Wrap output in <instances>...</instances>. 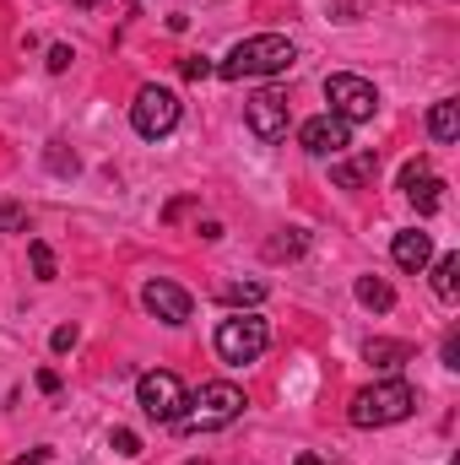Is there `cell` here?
Wrapping results in <instances>:
<instances>
[{
	"mask_svg": "<svg viewBox=\"0 0 460 465\" xmlns=\"http://www.w3.org/2000/svg\"><path fill=\"white\" fill-rule=\"evenodd\" d=\"M238 417H244V390L212 379V384H201V395L185 401V417H179L174 428H179V433H217V428H228Z\"/></svg>",
	"mask_w": 460,
	"mask_h": 465,
	"instance_id": "cell-3",
	"label": "cell"
},
{
	"mask_svg": "<svg viewBox=\"0 0 460 465\" xmlns=\"http://www.w3.org/2000/svg\"><path fill=\"white\" fill-rule=\"evenodd\" d=\"M141 303H146V314H157L163 325H185V320L195 314L190 292H185V287H174V282H163V276H152V282L141 287Z\"/></svg>",
	"mask_w": 460,
	"mask_h": 465,
	"instance_id": "cell-10",
	"label": "cell"
},
{
	"mask_svg": "<svg viewBox=\"0 0 460 465\" xmlns=\"http://www.w3.org/2000/svg\"><path fill=\"white\" fill-rule=\"evenodd\" d=\"M434 292H439L445 303L460 298V254H439V265H434Z\"/></svg>",
	"mask_w": 460,
	"mask_h": 465,
	"instance_id": "cell-17",
	"label": "cell"
},
{
	"mask_svg": "<svg viewBox=\"0 0 460 465\" xmlns=\"http://www.w3.org/2000/svg\"><path fill=\"white\" fill-rule=\"evenodd\" d=\"M185 465H212V460H201V455H195V460H185Z\"/></svg>",
	"mask_w": 460,
	"mask_h": 465,
	"instance_id": "cell-34",
	"label": "cell"
},
{
	"mask_svg": "<svg viewBox=\"0 0 460 465\" xmlns=\"http://www.w3.org/2000/svg\"><path fill=\"white\" fill-rule=\"evenodd\" d=\"M265 298V282H228L223 287V303L228 309H249V303H260Z\"/></svg>",
	"mask_w": 460,
	"mask_h": 465,
	"instance_id": "cell-19",
	"label": "cell"
},
{
	"mask_svg": "<svg viewBox=\"0 0 460 465\" xmlns=\"http://www.w3.org/2000/svg\"><path fill=\"white\" fill-rule=\"evenodd\" d=\"M65 65H71V49H65V44H55V49H49V71H55V76H60V71H65Z\"/></svg>",
	"mask_w": 460,
	"mask_h": 465,
	"instance_id": "cell-27",
	"label": "cell"
},
{
	"mask_svg": "<svg viewBox=\"0 0 460 465\" xmlns=\"http://www.w3.org/2000/svg\"><path fill=\"white\" fill-rule=\"evenodd\" d=\"M363 357H368L379 373H395L401 362H412V347H406V341H385V336H379V341H368V347H363Z\"/></svg>",
	"mask_w": 460,
	"mask_h": 465,
	"instance_id": "cell-15",
	"label": "cell"
},
{
	"mask_svg": "<svg viewBox=\"0 0 460 465\" xmlns=\"http://www.w3.org/2000/svg\"><path fill=\"white\" fill-rule=\"evenodd\" d=\"M179 71H185V82H206L212 76V60L206 54H190V60H179Z\"/></svg>",
	"mask_w": 460,
	"mask_h": 465,
	"instance_id": "cell-24",
	"label": "cell"
},
{
	"mask_svg": "<svg viewBox=\"0 0 460 465\" xmlns=\"http://www.w3.org/2000/svg\"><path fill=\"white\" fill-rule=\"evenodd\" d=\"M109 450L125 455V460H135V455H141V439H135L130 428H115V433H109Z\"/></svg>",
	"mask_w": 460,
	"mask_h": 465,
	"instance_id": "cell-23",
	"label": "cell"
},
{
	"mask_svg": "<svg viewBox=\"0 0 460 465\" xmlns=\"http://www.w3.org/2000/svg\"><path fill=\"white\" fill-rule=\"evenodd\" d=\"M49 347H55V351H71V347H76V325H60V331L49 336Z\"/></svg>",
	"mask_w": 460,
	"mask_h": 465,
	"instance_id": "cell-25",
	"label": "cell"
},
{
	"mask_svg": "<svg viewBox=\"0 0 460 465\" xmlns=\"http://www.w3.org/2000/svg\"><path fill=\"white\" fill-rule=\"evenodd\" d=\"M185 401H190V390H185L179 373H168V368H152V373L135 379V406H141L152 422H163V428H174V422L185 417Z\"/></svg>",
	"mask_w": 460,
	"mask_h": 465,
	"instance_id": "cell-4",
	"label": "cell"
},
{
	"mask_svg": "<svg viewBox=\"0 0 460 465\" xmlns=\"http://www.w3.org/2000/svg\"><path fill=\"white\" fill-rule=\"evenodd\" d=\"M423 173H434V168H428V157H412V163L401 168V184H412V179H423Z\"/></svg>",
	"mask_w": 460,
	"mask_h": 465,
	"instance_id": "cell-26",
	"label": "cell"
},
{
	"mask_svg": "<svg viewBox=\"0 0 460 465\" xmlns=\"http://www.w3.org/2000/svg\"><path fill=\"white\" fill-rule=\"evenodd\" d=\"M71 5H104V0H71Z\"/></svg>",
	"mask_w": 460,
	"mask_h": 465,
	"instance_id": "cell-33",
	"label": "cell"
},
{
	"mask_svg": "<svg viewBox=\"0 0 460 465\" xmlns=\"http://www.w3.org/2000/svg\"><path fill=\"white\" fill-rule=\"evenodd\" d=\"M379 173V152H357V157H346V163H336L331 168V179L342 184V190H357V184H368Z\"/></svg>",
	"mask_w": 460,
	"mask_h": 465,
	"instance_id": "cell-12",
	"label": "cell"
},
{
	"mask_svg": "<svg viewBox=\"0 0 460 465\" xmlns=\"http://www.w3.org/2000/svg\"><path fill=\"white\" fill-rule=\"evenodd\" d=\"M293 60H298L293 38H282V33H255V38L233 44L228 60L217 65V76H228V82H244V76H282Z\"/></svg>",
	"mask_w": 460,
	"mask_h": 465,
	"instance_id": "cell-1",
	"label": "cell"
},
{
	"mask_svg": "<svg viewBox=\"0 0 460 465\" xmlns=\"http://www.w3.org/2000/svg\"><path fill=\"white\" fill-rule=\"evenodd\" d=\"M44 157H49V168H55V173H76V168H82V163H76V152H65V141H49V152H44Z\"/></svg>",
	"mask_w": 460,
	"mask_h": 465,
	"instance_id": "cell-21",
	"label": "cell"
},
{
	"mask_svg": "<svg viewBox=\"0 0 460 465\" xmlns=\"http://www.w3.org/2000/svg\"><path fill=\"white\" fill-rule=\"evenodd\" d=\"M38 390L55 395V390H60V373H55V368H38Z\"/></svg>",
	"mask_w": 460,
	"mask_h": 465,
	"instance_id": "cell-29",
	"label": "cell"
},
{
	"mask_svg": "<svg viewBox=\"0 0 460 465\" xmlns=\"http://www.w3.org/2000/svg\"><path fill=\"white\" fill-rule=\"evenodd\" d=\"M44 460H49V450H27V455H22L16 465H44Z\"/></svg>",
	"mask_w": 460,
	"mask_h": 465,
	"instance_id": "cell-32",
	"label": "cell"
},
{
	"mask_svg": "<svg viewBox=\"0 0 460 465\" xmlns=\"http://www.w3.org/2000/svg\"><path fill=\"white\" fill-rule=\"evenodd\" d=\"M357 303L374 309V314H390L395 309V287L385 276H357Z\"/></svg>",
	"mask_w": 460,
	"mask_h": 465,
	"instance_id": "cell-14",
	"label": "cell"
},
{
	"mask_svg": "<svg viewBox=\"0 0 460 465\" xmlns=\"http://www.w3.org/2000/svg\"><path fill=\"white\" fill-rule=\"evenodd\" d=\"M390 254H395V265H401V271H412V276H417V271L434 260V238H428V232H417V228H412V232H395Z\"/></svg>",
	"mask_w": 460,
	"mask_h": 465,
	"instance_id": "cell-11",
	"label": "cell"
},
{
	"mask_svg": "<svg viewBox=\"0 0 460 465\" xmlns=\"http://www.w3.org/2000/svg\"><path fill=\"white\" fill-rule=\"evenodd\" d=\"M265 347H271V325H265L260 314H228V320L217 325V357L233 362V368L255 362Z\"/></svg>",
	"mask_w": 460,
	"mask_h": 465,
	"instance_id": "cell-5",
	"label": "cell"
},
{
	"mask_svg": "<svg viewBox=\"0 0 460 465\" xmlns=\"http://www.w3.org/2000/svg\"><path fill=\"white\" fill-rule=\"evenodd\" d=\"M293 465H336V460H320L315 450H298V455H293Z\"/></svg>",
	"mask_w": 460,
	"mask_h": 465,
	"instance_id": "cell-30",
	"label": "cell"
},
{
	"mask_svg": "<svg viewBox=\"0 0 460 465\" xmlns=\"http://www.w3.org/2000/svg\"><path fill=\"white\" fill-rule=\"evenodd\" d=\"M325 104L342 124H363L379 109V93H374V82H363L352 71H336V76H325Z\"/></svg>",
	"mask_w": 460,
	"mask_h": 465,
	"instance_id": "cell-6",
	"label": "cell"
},
{
	"mask_svg": "<svg viewBox=\"0 0 460 465\" xmlns=\"http://www.w3.org/2000/svg\"><path fill=\"white\" fill-rule=\"evenodd\" d=\"M130 124H135V135L163 141V135L179 124V98H174L168 87H141L135 104H130Z\"/></svg>",
	"mask_w": 460,
	"mask_h": 465,
	"instance_id": "cell-7",
	"label": "cell"
},
{
	"mask_svg": "<svg viewBox=\"0 0 460 465\" xmlns=\"http://www.w3.org/2000/svg\"><path fill=\"white\" fill-rule=\"evenodd\" d=\"M27 254H33V271H38V282H55V254H49V243H27Z\"/></svg>",
	"mask_w": 460,
	"mask_h": 465,
	"instance_id": "cell-22",
	"label": "cell"
},
{
	"mask_svg": "<svg viewBox=\"0 0 460 465\" xmlns=\"http://www.w3.org/2000/svg\"><path fill=\"white\" fill-rule=\"evenodd\" d=\"M244 119H249V130H255L260 141H287V124H293L282 93H255V98L244 104Z\"/></svg>",
	"mask_w": 460,
	"mask_h": 465,
	"instance_id": "cell-9",
	"label": "cell"
},
{
	"mask_svg": "<svg viewBox=\"0 0 460 465\" xmlns=\"http://www.w3.org/2000/svg\"><path fill=\"white\" fill-rule=\"evenodd\" d=\"M412 411H417V390L406 379H385L374 390H357L346 406L352 428H390V422H406Z\"/></svg>",
	"mask_w": 460,
	"mask_h": 465,
	"instance_id": "cell-2",
	"label": "cell"
},
{
	"mask_svg": "<svg viewBox=\"0 0 460 465\" xmlns=\"http://www.w3.org/2000/svg\"><path fill=\"white\" fill-rule=\"evenodd\" d=\"M0 232H27V206L0 201Z\"/></svg>",
	"mask_w": 460,
	"mask_h": 465,
	"instance_id": "cell-20",
	"label": "cell"
},
{
	"mask_svg": "<svg viewBox=\"0 0 460 465\" xmlns=\"http://www.w3.org/2000/svg\"><path fill=\"white\" fill-rule=\"evenodd\" d=\"M406 195H412V206L423 212V217H434L439 206H445V179H434V173H423V179H412V184H401Z\"/></svg>",
	"mask_w": 460,
	"mask_h": 465,
	"instance_id": "cell-13",
	"label": "cell"
},
{
	"mask_svg": "<svg viewBox=\"0 0 460 465\" xmlns=\"http://www.w3.org/2000/svg\"><path fill=\"white\" fill-rule=\"evenodd\" d=\"M445 368H460V336H455V331L445 336Z\"/></svg>",
	"mask_w": 460,
	"mask_h": 465,
	"instance_id": "cell-28",
	"label": "cell"
},
{
	"mask_svg": "<svg viewBox=\"0 0 460 465\" xmlns=\"http://www.w3.org/2000/svg\"><path fill=\"white\" fill-rule=\"evenodd\" d=\"M195 232H201L206 243H217V238H223V223H201V228H195Z\"/></svg>",
	"mask_w": 460,
	"mask_h": 465,
	"instance_id": "cell-31",
	"label": "cell"
},
{
	"mask_svg": "<svg viewBox=\"0 0 460 465\" xmlns=\"http://www.w3.org/2000/svg\"><path fill=\"white\" fill-rule=\"evenodd\" d=\"M428 135H434V141H445V146L460 135V104H455V98H445V104H434V109H428Z\"/></svg>",
	"mask_w": 460,
	"mask_h": 465,
	"instance_id": "cell-16",
	"label": "cell"
},
{
	"mask_svg": "<svg viewBox=\"0 0 460 465\" xmlns=\"http://www.w3.org/2000/svg\"><path fill=\"white\" fill-rule=\"evenodd\" d=\"M298 141H304L309 157H342L352 146V124H342L336 114H315L298 124Z\"/></svg>",
	"mask_w": 460,
	"mask_h": 465,
	"instance_id": "cell-8",
	"label": "cell"
},
{
	"mask_svg": "<svg viewBox=\"0 0 460 465\" xmlns=\"http://www.w3.org/2000/svg\"><path fill=\"white\" fill-rule=\"evenodd\" d=\"M309 249V232H298V228H282L271 243H265V260H298Z\"/></svg>",
	"mask_w": 460,
	"mask_h": 465,
	"instance_id": "cell-18",
	"label": "cell"
}]
</instances>
